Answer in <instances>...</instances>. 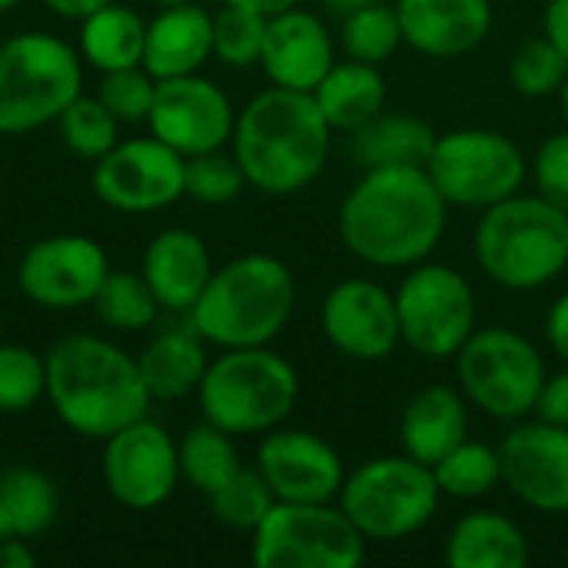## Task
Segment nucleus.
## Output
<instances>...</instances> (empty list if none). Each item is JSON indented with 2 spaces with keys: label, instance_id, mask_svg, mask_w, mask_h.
Instances as JSON below:
<instances>
[{
  "label": "nucleus",
  "instance_id": "nucleus-1",
  "mask_svg": "<svg viewBox=\"0 0 568 568\" xmlns=\"http://www.w3.org/2000/svg\"><path fill=\"white\" fill-rule=\"evenodd\" d=\"M446 213L426 166H373L339 206V236L366 266L409 270L439 246Z\"/></svg>",
  "mask_w": 568,
  "mask_h": 568
},
{
  "label": "nucleus",
  "instance_id": "nucleus-2",
  "mask_svg": "<svg viewBox=\"0 0 568 568\" xmlns=\"http://www.w3.org/2000/svg\"><path fill=\"white\" fill-rule=\"evenodd\" d=\"M47 399L63 426L87 439H110L123 426L136 423L150 409L136 359L116 343L73 333L50 346Z\"/></svg>",
  "mask_w": 568,
  "mask_h": 568
},
{
  "label": "nucleus",
  "instance_id": "nucleus-3",
  "mask_svg": "<svg viewBox=\"0 0 568 568\" xmlns=\"http://www.w3.org/2000/svg\"><path fill=\"white\" fill-rule=\"evenodd\" d=\"M329 133L333 126L320 113L313 93L273 87L236 113L230 143L250 186L290 196L323 173Z\"/></svg>",
  "mask_w": 568,
  "mask_h": 568
},
{
  "label": "nucleus",
  "instance_id": "nucleus-4",
  "mask_svg": "<svg viewBox=\"0 0 568 568\" xmlns=\"http://www.w3.org/2000/svg\"><path fill=\"white\" fill-rule=\"evenodd\" d=\"M296 280L290 266L266 253H250L213 270L190 310L193 329L220 349L270 346L290 323Z\"/></svg>",
  "mask_w": 568,
  "mask_h": 568
},
{
  "label": "nucleus",
  "instance_id": "nucleus-5",
  "mask_svg": "<svg viewBox=\"0 0 568 568\" xmlns=\"http://www.w3.org/2000/svg\"><path fill=\"white\" fill-rule=\"evenodd\" d=\"M473 250L479 270L503 290L529 293L568 266V213L546 196H509L483 210Z\"/></svg>",
  "mask_w": 568,
  "mask_h": 568
},
{
  "label": "nucleus",
  "instance_id": "nucleus-6",
  "mask_svg": "<svg viewBox=\"0 0 568 568\" xmlns=\"http://www.w3.org/2000/svg\"><path fill=\"white\" fill-rule=\"evenodd\" d=\"M203 419L230 436H260L286 423L300 399L296 369L266 346L223 349L196 389Z\"/></svg>",
  "mask_w": 568,
  "mask_h": 568
},
{
  "label": "nucleus",
  "instance_id": "nucleus-7",
  "mask_svg": "<svg viewBox=\"0 0 568 568\" xmlns=\"http://www.w3.org/2000/svg\"><path fill=\"white\" fill-rule=\"evenodd\" d=\"M80 87V53L67 40L40 30L0 40V133L17 136L57 123Z\"/></svg>",
  "mask_w": 568,
  "mask_h": 568
},
{
  "label": "nucleus",
  "instance_id": "nucleus-8",
  "mask_svg": "<svg viewBox=\"0 0 568 568\" xmlns=\"http://www.w3.org/2000/svg\"><path fill=\"white\" fill-rule=\"evenodd\" d=\"M433 466L413 456H383L363 463L339 489V509L366 542H396L426 529L439 509Z\"/></svg>",
  "mask_w": 568,
  "mask_h": 568
},
{
  "label": "nucleus",
  "instance_id": "nucleus-9",
  "mask_svg": "<svg viewBox=\"0 0 568 568\" xmlns=\"http://www.w3.org/2000/svg\"><path fill=\"white\" fill-rule=\"evenodd\" d=\"M453 359L466 403L493 419L529 416L549 376L542 353L506 326L476 329Z\"/></svg>",
  "mask_w": 568,
  "mask_h": 568
},
{
  "label": "nucleus",
  "instance_id": "nucleus-10",
  "mask_svg": "<svg viewBox=\"0 0 568 568\" xmlns=\"http://www.w3.org/2000/svg\"><path fill=\"white\" fill-rule=\"evenodd\" d=\"M366 536L339 503H273L253 529L256 568H359Z\"/></svg>",
  "mask_w": 568,
  "mask_h": 568
},
{
  "label": "nucleus",
  "instance_id": "nucleus-11",
  "mask_svg": "<svg viewBox=\"0 0 568 568\" xmlns=\"http://www.w3.org/2000/svg\"><path fill=\"white\" fill-rule=\"evenodd\" d=\"M526 156L513 136L499 130L466 126L436 136L426 173L449 206L489 210L519 193L526 183Z\"/></svg>",
  "mask_w": 568,
  "mask_h": 568
},
{
  "label": "nucleus",
  "instance_id": "nucleus-12",
  "mask_svg": "<svg viewBox=\"0 0 568 568\" xmlns=\"http://www.w3.org/2000/svg\"><path fill=\"white\" fill-rule=\"evenodd\" d=\"M399 336L426 359H449L476 333V293L446 263H416L396 290Z\"/></svg>",
  "mask_w": 568,
  "mask_h": 568
},
{
  "label": "nucleus",
  "instance_id": "nucleus-13",
  "mask_svg": "<svg viewBox=\"0 0 568 568\" xmlns=\"http://www.w3.org/2000/svg\"><path fill=\"white\" fill-rule=\"evenodd\" d=\"M183 166L173 146L156 136L116 143L93 166V193L120 213H156L183 196Z\"/></svg>",
  "mask_w": 568,
  "mask_h": 568
},
{
  "label": "nucleus",
  "instance_id": "nucleus-14",
  "mask_svg": "<svg viewBox=\"0 0 568 568\" xmlns=\"http://www.w3.org/2000/svg\"><path fill=\"white\" fill-rule=\"evenodd\" d=\"M103 483L120 506L156 509L180 483V446L163 426L143 416L106 439Z\"/></svg>",
  "mask_w": 568,
  "mask_h": 568
},
{
  "label": "nucleus",
  "instance_id": "nucleus-15",
  "mask_svg": "<svg viewBox=\"0 0 568 568\" xmlns=\"http://www.w3.org/2000/svg\"><path fill=\"white\" fill-rule=\"evenodd\" d=\"M150 133L173 146L180 156H196L210 150H223L233 140L236 113L230 97L206 77L186 73L156 80L153 106H150Z\"/></svg>",
  "mask_w": 568,
  "mask_h": 568
},
{
  "label": "nucleus",
  "instance_id": "nucleus-16",
  "mask_svg": "<svg viewBox=\"0 0 568 568\" xmlns=\"http://www.w3.org/2000/svg\"><path fill=\"white\" fill-rule=\"evenodd\" d=\"M110 273L103 246L90 236L60 233L33 243L20 266L17 283L23 296L43 310H77L93 303Z\"/></svg>",
  "mask_w": 568,
  "mask_h": 568
},
{
  "label": "nucleus",
  "instance_id": "nucleus-17",
  "mask_svg": "<svg viewBox=\"0 0 568 568\" xmlns=\"http://www.w3.org/2000/svg\"><path fill=\"white\" fill-rule=\"evenodd\" d=\"M320 323L329 346H336L343 356L359 363H379L393 356L396 346L403 343L396 293H389L373 280L336 283L323 300Z\"/></svg>",
  "mask_w": 568,
  "mask_h": 568
},
{
  "label": "nucleus",
  "instance_id": "nucleus-18",
  "mask_svg": "<svg viewBox=\"0 0 568 568\" xmlns=\"http://www.w3.org/2000/svg\"><path fill=\"white\" fill-rule=\"evenodd\" d=\"M256 469L280 503H336L346 483L339 453L306 429H270L256 449Z\"/></svg>",
  "mask_w": 568,
  "mask_h": 568
},
{
  "label": "nucleus",
  "instance_id": "nucleus-19",
  "mask_svg": "<svg viewBox=\"0 0 568 568\" xmlns=\"http://www.w3.org/2000/svg\"><path fill=\"white\" fill-rule=\"evenodd\" d=\"M503 483L536 513H568V429L552 423H523L499 446Z\"/></svg>",
  "mask_w": 568,
  "mask_h": 568
},
{
  "label": "nucleus",
  "instance_id": "nucleus-20",
  "mask_svg": "<svg viewBox=\"0 0 568 568\" xmlns=\"http://www.w3.org/2000/svg\"><path fill=\"white\" fill-rule=\"evenodd\" d=\"M333 63H336V43L316 13L300 10L296 3L266 20L260 67L266 70L273 87L313 93Z\"/></svg>",
  "mask_w": 568,
  "mask_h": 568
},
{
  "label": "nucleus",
  "instance_id": "nucleus-21",
  "mask_svg": "<svg viewBox=\"0 0 568 568\" xmlns=\"http://www.w3.org/2000/svg\"><path fill=\"white\" fill-rule=\"evenodd\" d=\"M403 43L453 60L473 53L493 30V0H396Z\"/></svg>",
  "mask_w": 568,
  "mask_h": 568
},
{
  "label": "nucleus",
  "instance_id": "nucleus-22",
  "mask_svg": "<svg viewBox=\"0 0 568 568\" xmlns=\"http://www.w3.org/2000/svg\"><path fill=\"white\" fill-rule=\"evenodd\" d=\"M210 57H213V17L193 0L163 7L146 23L143 67L153 80L200 73V67Z\"/></svg>",
  "mask_w": 568,
  "mask_h": 568
},
{
  "label": "nucleus",
  "instance_id": "nucleus-23",
  "mask_svg": "<svg viewBox=\"0 0 568 568\" xmlns=\"http://www.w3.org/2000/svg\"><path fill=\"white\" fill-rule=\"evenodd\" d=\"M140 273L150 283L160 306L190 313L213 276V260L196 233L163 230L150 240Z\"/></svg>",
  "mask_w": 568,
  "mask_h": 568
},
{
  "label": "nucleus",
  "instance_id": "nucleus-24",
  "mask_svg": "<svg viewBox=\"0 0 568 568\" xmlns=\"http://www.w3.org/2000/svg\"><path fill=\"white\" fill-rule=\"evenodd\" d=\"M469 433L466 396L453 386H426L419 389L403 416H399V443L403 453L436 466L449 449H456Z\"/></svg>",
  "mask_w": 568,
  "mask_h": 568
},
{
  "label": "nucleus",
  "instance_id": "nucleus-25",
  "mask_svg": "<svg viewBox=\"0 0 568 568\" xmlns=\"http://www.w3.org/2000/svg\"><path fill=\"white\" fill-rule=\"evenodd\" d=\"M446 562L453 568H526L529 542L509 516L476 509L453 526Z\"/></svg>",
  "mask_w": 568,
  "mask_h": 568
},
{
  "label": "nucleus",
  "instance_id": "nucleus-26",
  "mask_svg": "<svg viewBox=\"0 0 568 568\" xmlns=\"http://www.w3.org/2000/svg\"><path fill=\"white\" fill-rule=\"evenodd\" d=\"M313 100L333 130L356 133L386 106V77L376 63L343 60L333 63L329 73L313 90Z\"/></svg>",
  "mask_w": 568,
  "mask_h": 568
},
{
  "label": "nucleus",
  "instance_id": "nucleus-27",
  "mask_svg": "<svg viewBox=\"0 0 568 568\" xmlns=\"http://www.w3.org/2000/svg\"><path fill=\"white\" fill-rule=\"evenodd\" d=\"M203 343L206 339L196 329L193 333L170 329V333H160L153 343H146V349L136 356V366H140L150 399L170 403L200 389L203 373L210 366Z\"/></svg>",
  "mask_w": 568,
  "mask_h": 568
},
{
  "label": "nucleus",
  "instance_id": "nucleus-28",
  "mask_svg": "<svg viewBox=\"0 0 568 568\" xmlns=\"http://www.w3.org/2000/svg\"><path fill=\"white\" fill-rule=\"evenodd\" d=\"M436 146V133L426 120L406 113H379L356 130L353 156L373 166H426Z\"/></svg>",
  "mask_w": 568,
  "mask_h": 568
},
{
  "label": "nucleus",
  "instance_id": "nucleus-29",
  "mask_svg": "<svg viewBox=\"0 0 568 568\" xmlns=\"http://www.w3.org/2000/svg\"><path fill=\"white\" fill-rule=\"evenodd\" d=\"M80 57L93 63L100 73L140 67L143 63V40L146 23L123 3H106L80 20Z\"/></svg>",
  "mask_w": 568,
  "mask_h": 568
},
{
  "label": "nucleus",
  "instance_id": "nucleus-30",
  "mask_svg": "<svg viewBox=\"0 0 568 568\" xmlns=\"http://www.w3.org/2000/svg\"><path fill=\"white\" fill-rule=\"evenodd\" d=\"M176 446H180V476L206 496L240 469V453L233 436L206 419L193 426Z\"/></svg>",
  "mask_w": 568,
  "mask_h": 568
},
{
  "label": "nucleus",
  "instance_id": "nucleus-31",
  "mask_svg": "<svg viewBox=\"0 0 568 568\" xmlns=\"http://www.w3.org/2000/svg\"><path fill=\"white\" fill-rule=\"evenodd\" d=\"M433 476L449 499H483L503 483V456L486 443L463 439L433 466Z\"/></svg>",
  "mask_w": 568,
  "mask_h": 568
},
{
  "label": "nucleus",
  "instance_id": "nucleus-32",
  "mask_svg": "<svg viewBox=\"0 0 568 568\" xmlns=\"http://www.w3.org/2000/svg\"><path fill=\"white\" fill-rule=\"evenodd\" d=\"M0 499L20 539H33L47 532L57 519V486L40 469H27V466L7 469L0 476Z\"/></svg>",
  "mask_w": 568,
  "mask_h": 568
},
{
  "label": "nucleus",
  "instance_id": "nucleus-33",
  "mask_svg": "<svg viewBox=\"0 0 568 568\" xmlns=\"http://www.w3.org/2000/svg\"><path fill=\"white\" fill-rule=\"evenodd\" d=\"M343 50L349 60H359V63H383L389 60L399 43H403V23H399V13H396V3H383V0H373L353 13L343 17Z\"/></svg>",
  "mask_w": 568,
  "mask_h": 568
},
{
  "label": "nucleus",
  "instance_id": "nucleus-34",
  "mask_svg": "<svg viewBox=\"0 0 568 568\" xmlns=\"http://www.w3.org/2000/svg\"><path fill=\"white\" fill-rule=\"evenodd\" d=\"M90 306L113 329H146L156 320L160 300L153 296V290L143 280V273L110 270Z\"/></svg>",
  "mask_w": 568,
  "mask_h": 568
},
{
  "label": "nucleus",
  "instance_id": "nucleus-35",
  "mask_svg": "<svg viewBox=\"0 0 568 568\" xmlns=\"http://www.w3.org/2000/svg\"><path fill=\"white\" fill-rule=\"evenodd\" d=\"M273 503H276V496L266 486L263 473L260 469H243V466L220 489L210 493V506H213L216 523H223V526H230L236 532H250V536L266 519Z\"/></svg>",
  "mask_w": 568,
  "mask_h": 568
},
{
  "label": "nucleus",
  "instance_id": "nucleus-36",
  "mask_svg": "<svg viewBox=\"0 0 568 568\" xmlns=\"http://www.w3.org/2000/svg\"><path fill=\"white\" fill-rule=\"evenodd\" d=\"M60 136L70 153L83 160H100L120 143V120L100 103V97H77L60 113Z\"/></svg>",
  "mask_w": 568,
  "mask_h": 568
},
{
  "label": "nucleus",
  "instance_id": "nucleus-37",
  "mask_svg": "<svg viewBox=\"0 0 568 568\" xmlns=\"http://www.w3.org/2000/svg\"><path fill=\"white\" fill-rule=\"evenodd\" d=\"M266 20L270 17H263V13L226 3L213 17V57L236 70L260 63L263 40H266Z\"/></svg>",
  "mask_w": 568,
  "mask_h": 568
},
{
  "label": "nucleus",
  "instance_id": "nucleus-38",
  "mask_svg": "<svg viewBox=\"0 0 568 568\" xmlns=\"http://www.w3.org/2000/svg\"><path fill=\"white\" fill-rule=\"evenodd\" d=\"M246 186V173L236 163V156H226L223 150L196 153L186 156L183 166V193L196 203L206 206H223L233 203Z\"/></svg>",
  "mask_w": 568,
  "mask_h": 568
},
{
  "label": "nucleus",
  "instance_id": "nucleus-39",
  "mask_svg": "<svg viewBox=\"0 0 568 568\" xmlns=\"http://www.w3.org/2000/svg\"><path fill=\"white\" fill-rule=\"evenodd\" d=\"M568 77V57L549 40V37H539V40H529L523 43L516 53H513V63H509V80L513 87L523 93V97H552L559 93L562 80Z\"/></svg>",
  "mask_w": 568,
  "mask_h": 568
},
{
  "label": "nucleus",
  "instance_id": "nucleus-40",
  "mask_svg": "<svg viewBox=\"0 0 568 568\" xmlns=\"http://www.w3.org/2000/svg\"><path fill=\"white\" fill-rule=\"evenodd\" d=\"M47 396V363L27 346H0V413H27Z\"/></svg>",
  "mask_w": 568,
  "mask_h": 568
},
{
  "label": "nucleus",
  "instance_id": "nucleus-41",
  "mask_svg": "<svg viewBox=\"0 0 568 568\" xmlns=\"http://www.w3.org/2000/svg\"><path fill=\"white\" fill-rule=\"evenodd\" d=\"M153 93H156V80L146 73V67H123V70H110L103 73L97 97L100 103L120 120V123H140L150 116L153 106Z\"/></svg>",
  "mask_w": 568,
  "mask_h": 568
},
{
  "label": "nucleus",
  "instance_id": "nucleus-42",
  "mask_svg": "<svg viewBox=\"0 0 568 568\" xmlns=\"http://www.w3.org/2000/svg\"><path fill=\"white\" fill-rule=\"evenodd\" d=\"M532 176L539 186V196H546L552 206L568 213V126L562 133H552L536 160H532Z\"/></svg>",
  "mask_w": 568,
  "mask_h": 568
},
{
  "label": "nucleus",
  "instance_id": "nucleus-43",
  "mask_svg": "<svg viewBox=\"0 0 568 568\" xmlns=\"http://www.w3.org/2000/svg\"><path fill=\"white\" fill-rule=\"evenodd\" d=\"M542 423H552V426H566L568 429V369L556 373V376H546L542 389H539V399H536V409H532Z\"/></svg>",
  "mask_w": 568,
  "mask_h": 568
},
{
  "label": "nucleus",
  "instance_id": "nucleus-44",
  "mask_svg": "<svg viewBox=\"0 0 568 568\" xmlns=\"http://www.w3.org/2000/svg\"><path fill=\"white\" fill-rule=\"evenodd\" d=\"M546 339L552 346V353L568 366V293H562L546 316Z\"/></svg>",
  "mask_w": 568,
  "mask_h": 568
},
{
  "label": "nucleus",
  "instance_id": "nucleus-45",
  "mask_svg": "<svg viewBox=\"0 0 568 568\" xmlns=\"http://www.w3.org/2000/svg\"><path fill=\"white\" fill-rule=\"evenodd\" d=\"M542 33L568 57V0H549L542 13Z\"/></svg>",
  "mask_w": 568,
  "mask_h": 568
},
{
  "label": "nucleus",
  "instance_id": "nucleus-46",
  "mask_svg": "<svg viewBox=\"0 0 568 568\" xmlns=\"http://www.w3.org/2000/svg\"><path fill=\"white\" fill-rule=\"evenodd\" d=\"M37 566V556L30 552L27 539L20 536H10L0 542V568H33Z\"/></svg>",
  "mask_w": 568,
  "mask_h": 568
},
{
  "label": "nucleus",
  "instance_id": "nucleus-47",
  "mask_svg": "<svg viewBox=\"0 0 568 568\" xmlns=\"http://www.w3.org/2000/svg\"><path fill=\"white\" fill-rule=\"evenodd\" d=\"M57 17H63V20H83V17H90L93 10H100V7H106L110 0H43Z\"/></svg>",
  "mask_w": 568,
  "mask_h": 568
},
{
  "label": "nucleus",
  "instance_id": "nucleus-48",
  "mask_svg": "<svg viewBox=\"0 0 568 568\" xmlns=\"http://www.w3.org/2000/svg\"><path fill=\"white\" fill-rule=\"evenodd\" d=\"M230 7H243V10H253V13H263V17H276L290 7H296L300 0H223Z\"/></svg>",
  "mask_w": 568,
  "mask_h": 568
},
{
  "label": "nucleus",
  "instance_id": "nucleus-49",
  "mask_svg": "<svg viewBox=\"0 0 568 568\" xmlns=\"http://www.w3.org/2000/svg\"><path fill=\"white\" fill-rule=\"evenodd\" d=\"M333 13H339V17H346V13H353V10H359V7H366V3H373V0H323Z\"/></svg>",
  "mask_w": 568,
  "mask_h": 568
},
{
  "label": "nucleus",
  "instance_id": "nucleus-50",
  "mask_svg": "<svg viewBox=\"0 0 568 568\" xmlns=\"http://www.w3.org/2000/svg\"><path fill=\"white\" fill-rule=\"evenodd\" d=\"M10 536H17V532H13L10 513H7V506H3V499H0V542H3V539H10Z\"/></svg>",
  "mask_w": 568,
  "mask_h": 568
},
{
  "label": "nucleus",
  "instance_id": "nucleus-51",
  "mask_svg": "<svg viewBox=\"0 0 568 568\" xmlns=\"http://www.w3.org/2000/svg\"><path fill=\"white\" fill-rule=\"evenodd\" d=\"M559 103H562V113H566V123H568V77L562 80V87H559Z\"/></svg>",
  "mask_w": 568,
  "mask_h": 568
},
{
  "label": "nucleus",
  "instance_id": "nucleus-52",
  "mask_svg": "<svg viewBox=\"0 0 568 568\" xmlns=\"http://www.w3.org/2000/svg\"><path fill=\"white\" fill-rule=\"evenodd\" d=\"M17 3H20V0H0V13H7V10H13Z\"/></svg>",
  "mask_w": 568,
  "mask_h": 568
},
{
  "label": "nucleus",
  "instance_id": "nucleus-53",
  "mask_svg": "<svg viewBox=\"0 0 568 568\" xmlns=\"http://www.w3.org/2000/svg\"><path fill=\"white\" fill-rule=\"evenodd\" d=\"M150 3H156V7H173V3H190V0H150Z\"/></svg>",
  "mask_w": 568,
  "mask_h": 568
}]
</instances>
